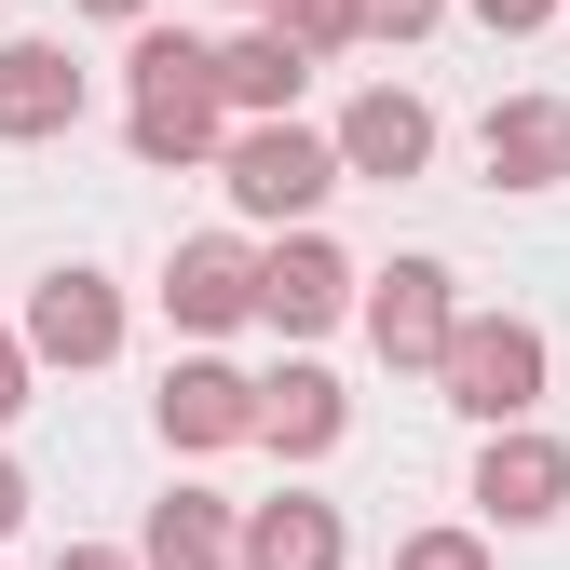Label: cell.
<instances>
[{
    "mask_svg": "<svg viewBox=\"0 0 570 570\" xmlns=\"http://www.w3.org/2000/svg\"><path fill=\"white\" fill-rule=\"evenodd\" d=\"M353 164H340V136H313V122H245L232 150H218V190H232V218H258V232H299L313 204L340 190Z\"/></svg>",
    "mask_w": 570,
    "mask_h": 570,
    "instance_id": "2",
    "label": "cell"
},
{
    "mask_svg": "<svg viewBox=\"0 0 570 570\" xmlns=\"http://www.w3.org/2000/svg\"><path fill=\"white\" fill-rule=\"evenodd\" d=\"M475 503L503 517V530L570 517V449H557V435H530V421H489V449H475Z\"/></svg>",
    "mask_w": 570,
    "mask_h": 570,
    "instance_id": "7",
    "label": "cell"
},
{
    "mask_svg": "<svg viewBox=\"0 0 570 570\" xmlns=\"http://www.w3.org/2000/svg\"><path fill=\"white\" fill-rule=\"evenodd\" d=\"M55 570H150V557H122V543H68Z\"/></svg>",
    "mask_w": 570,
    "mask_h": 570,
    "instance_id": "22",
    "label": "cell"
},
{
    "mask_svg": "<svg viewBox=\"0 0 570 570\" xmlns=\"http://www.w3.org/2000/svg\"><path fill=\"white\" fill-rule=\"evenodd\" d=\"M82 14H109V28H136V14H150V0H82Z\"/></svg>",
    "mask_w": 570,
    "mask_h": 570,
    "instance_id": "24",
    "label": "cell"
},
{
    "mask_svg": "<svg viewBox=\"0 0 570 570\" xmlns=\"http://www.w3.org/2000/svg\"><path fill=\"white\" fill-rule=\"evenodd\" d=\"M475 150H489L503 190H557V177H570V96H503Z\"/></svg>",
    "mask_w": 570,
    "mask_h": 570,
    "instance_id": "13",
    "label": "cell"
},
{
    "mask_svg": "<svg viewBox=\"0 0 570 570\" xmlns=\"http://www.w3.org/2000/svg\"><path fill=\"white\" fill-rule=\"evenodd\" d=\"M136 557L150 570H245V517L218 503V489H164L150 530H136Z\"/></svg>",
    "mask_w": 570,
    "mask_h": 570,
    "instance_id": "14",
    "label": "cell"
},
{
    "mask_svg": "<svg viewBox=\"0 0 570 570\" xmlns=\"http://www.w3.org/2000/svg\"><path fill=\"white\" fill-rule=\"evenodd\" d=\"M164 313H177L190 340H218V326H245V313H258V258H245L232 232H190V245L164 258Z\"/></svg>",
    "mask_w": 570,
    "mask_h": 570,
    "instance_id": "10",
    "label": "cell"
},
{
    "mask_svg": "<svg viewBox=\"0 0 570 570\" xmlns=\"http://www.w3.org/2000/svg\"><path fill=\"white\" fill-rule=\"evenodd\" d=\"M28 367H41V353H28V326H0V421L28 407Z\"/></svg>",
    "mask_w": 570,
    "mask_h": 570,
    "instance_id": "20",
    "label": "cell"
},
{
    "mask_svg": "<svg viewBox=\"0 0 570 570\" xmlns=\"http://www.w3.org/2000/svg\"><path fill=\"white\" fill-rule=\"evenodd\" d=\"M68 122H82V55L68 41H0V150H41Z\"/></svg>",
    "mask_w": 570,
    "mask_h": 570,
    "instance_id": "9",
    "label": "cell"
},
{
    "mask_svg": "<svg viewBox=\"0 0 570 570\" xmlns=\"http://www.w3.org/2000/svg\"><path fill=\"white\" fill-rule=\"evenodd\" d=\"M136 164H218L232 150V82H218V55L177 41V28H136Z\"/></svg>",
    "mask_w": 570,
    "mask_h": 570,
    "instance_id": "1",
    "label": "cell"
},
{
    "mask_svg": "<svg viewBox=\"0 0 570 570\" xmlns=\"http://www.w3.org/2000/svg\"><path fill=\"white\" fill-rule=\"evenodd\" d=\"M394 570H489V543H475V530H407Z\"/></svg>",
    "mask_w": 570,
    "mask_h": 570,
    "instance_id": "18",
    "label": "cell"
},
{
    "mask_svg": "<svg viewBox=\"0 0 570 570\" xmlns=\"http://www.w3.org/2000/svg\"><path fill=\"white\" fill-rule=\"evenodd\" d=\"M340 164H353V177H381V190L421 177V164H435V109H421L407 82H367V96L340 109Z\"/></svg>",
    "mask_w": 570,
    "mask_h": 570,
    "instance_id": "11",
    "label": "cell"
},
{
    "mask_svg": "<svg viewBox=\"0 0 570 570\" xmlns=\"http://www.w3.org/2000/svg\"><path fill=\"white\" fill-rule=\"evenodd\" d=\"M14 517H28V475H14V462H0V530H14Z\"/></svg>",
    "mask_w": 570,
    "mask_h": 570,
    "instance_id": "23",
    "label": "cell"
},
{
    "mask_svg": "<svg viewBox=\"0 0 570 570\" xmlns=\"http://www.w3.org/2000/svg\"><path fill=\"white\" fill-rule=\"evenodd\" d=\"M543 14H557V0H475V28H503V41H530Z\"/></svg>",
    "mask_w": 570,
    "mask_h": 570,
    "instance_id": "21",
    "label": "cell"
},
{
    "mask_svg": "<svg viewBox=\"0 0 570 570\" xmlns=\"http://www.w3.org/2000/svg\"><path fill=\"white\" fill-rule=\"evenodd\" d=\"M353 530L340 503H313V489H272V503H245V570H340Z\"/></svg>",
    "mask_w": 570,
    "mask_h": 570,
    "instance_id": "15",
    "label": "cell"
},
{
    "mask_svg": "<svg viewBox=\"0 0 570 570\" xmlns=\"http://www.w3.org/2000/svg\"><path fill=\"white\" fill-rule=\"evenodd\" d=\"M218 82H232V109L285 122V109H299V82H313V41L285 28V14H258L245 41H218Z\"/></svg>",
    "mask_w": 570,
    "mask_h": 570,
    "instance_id": "16",
    "label": "cell"
},
{
    "mask_svg": "<svg viewBox=\"0 0 570 570\" xmlns=\"http://www.w3.org/2000/svg\"><path fill=\"white\" fill-rule=\"evenodd\" d=\"M28 353H41V367H109V353H122V285L82 272V258L41 272L28 285Z\"/></svg>",
    "mask_w": 570,
    "mask_h": 570,
    "instance_id": "5",
    "label": "cell"
},
{
    "mask_svg": "<svg viewBox=\"0 0 570 570\" xmlns=\"http://www.w3.org/2000/svg\"><path fill=\"white\" fill-rule=\"evenodd\" d=\"M353 435V394L326 381V367H272L258 381V449H285V462H326Z\"/></svg>",
    "mask_w": 570,
    "mask_h": 570,
    "instance_id": "12",
    "label": "cell"
},
{
    "mask_svg": "<svg viewBox=\"0 0 570 570\" xmlns=\"http://www.w3.org/2000/svg\"><path fill=\"white\" fill-rule=\"evenodd\" d=\"M150 421H164V449H177V462L245 449V435H258V381H245V367H218V353H177L164 394H150Z\"/></svg>",
    "mask_w": 570,
    "mask_h": 570,
    "instance_id": "4",
    "label": "cell"
},
{
    "mask_svg": "<svg viewBox=\"0 0 570 570\" xmlns=\"http://www.w3.org/2000/svg\"><path fill=\"white\" fill-rule=\"evenodd\" d=\"M232 14H272V0H232Z\"/></svg>",
    "mask_w": 570,
    "mask_h": 570,
    "instance_id": "25",
    "label": "cell"
},
{
    "mask_svg": "<svg viewBox=\"0 0 570 570\" xmlns=\"http://www.w3.org/2000/svg\"><path fill=\"white\" fill-rule=\"evenodd\" d=\"M272 14L299 28L313 55H353V41H367V14H353V0H272Z\"/></svg>",
    "mask_w": 570,
    "mask_h": 570,
    "instance_id": "17",
    "label": "cell"
},
{
    "mask_svg": "<svg viewBox=\"0 0 570 570\" xmlns=\"http://www.w3.org/2000/svg\"><path fill=\"white\" fill-rule=\"evenodd\" d=\"M367 340H381V367H449V340H462L449 258H394V272L367 285Z\"/></svg>",
    "mask_w": 570,
    "mask_h": 570,
    "instance_id": "6",
    "label": "cell"
},
{
    "mask_svg": "<svg viewBox=\"0 0 570 570\" xmlns=\"http://www.w3.org/2000/svg\"><path fill=\"white\" fill-rule=\"evenodd\" d=\"M353 313V258L326 245V232H285L272 258H258V326H285V340H326Z\"/></svg>",
    "mask_w": 570,
    "mask_h": 570,
    "instance_id": "8",
    "label": "cell"
},
{
    "mask_svg": "<svg viewBox=\"0 0 570 570\" xmlns=\"http://www.w3.org/2000/svg\"><path fill=\"white\" fill-rule=\"evenodd\" d=\"M353 14H367V41H421V28L449 14V0H353Z\"/></svg>",
    "mask_w": 570,
    "mask_h": 570,
    "instance_id": "19",
    "label": "cell"
},
{
    "mask_svg": "<svg viewBox=\"0 0 570 570\" xmlns=\"http://www.w3.org/2000/svg\"><path fill=\"white\" fill-rule=\"evenodd\" d=\"M449 407L462 421H530L543 407V326L530 313H462V340H449Z\"/></svg>",
    "mask_w": 570,
    "mask_h": 570,
    "instance_id": "3",
    "label": "cell"
}]
</instances>
